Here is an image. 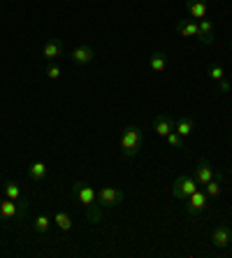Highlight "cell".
<instances>
[{
    "instance_id": "6da1fadb",
    "label": "cell",
    "mask_w": 232,
    "mask_h": 258,
    "mask_svg": "<svg viewBox=\"0 0 232 258\" xmlns=\"http://www.w3.org/2000/svg\"><path fill=\"white\" fill-rule=\"evenodd\" d=\"M72 196L79 200V205H84L86 216L91 223H100L102 221V210L98 203V191L93 186H89L86 181H74L72 184Z\"/></svg>"
},
{
    "instance_id": "7a4b0ae2",
    "label": "cell",
    "mask_w": 232,
    "mask_h": 258,
    "mask_svg": "<svg viewBox=\"0 0 232 258\" xmlns=\"http://www.w3.org/2000/svg\"><path fill=\"white\" fill-rule=\"evenodd\" d=\"M142 144H144V135L139 126H128L121 133V154L125 158H135L142 151Z\"/></svg>"
},
{
    "instance_id": "3957f363",
    "label": "cell",
    "mask_w": 232,
    "mask_h": 258,
    "mask_svg": "<svg viewBox=\"0 0 232 258\" xmlns=\"http://www.w3.org/2000/svg\"><path fill=\"white\" fill-rule=\"evenodd\" d=\"M200 188V184H197L195 177H191V174H179L177 179L172 181V196L177 200H186L188 196H193V193Z\"/></svg>"
},
{
    "instance_id": "277c9868",
    "label": "cell",
    "mask_w": 232,
    "mask_h": 258,
    "mask_svg": "<svg viewBox=\"0 0 232 258\" xmlns=\"http://www.w3.org/2000/svg\"><path fill=\"white\" fill-rule=\"evenodd\" d=\"M28 207H30L28 198L19 200V203H17V200L5 198L3 203H0V221H12V219H17V216L26 214V212H28Z\"/></svg>"
},
{
    "instance_id": "5b68a950",
    "label": "cell",
    "mask_w": 232,
    "mask_h": 258,
    "mask_svg": "<svg viewBox=\"0 0 232 258\" xmlns=\"http://www.w3.org/2000/svg\"><path fill=\"white\" fill-rule=\"evenodd\" d=\"M207 205H209V196H207V191H200L197 188L193 196H188V198L184 200V210H186V214L188 216H200L204 210H207Z\"/></svg>"
},
{
    "instance_id": "8992f818",
    "label": "cell",
    "mask_w": 232,
    "mask_h": 258,
    "mask_svg": "<svg viewBox=\"0 0 232 258\" xmlns=\"http://www.w3.org/2000/svg\"><path fill=\"white\" fill-rule=\"evenodd\" d=\"M123 200H125V193L114 186H102L100 191H98V203H100L102 207H119Z\"/></svg>"
},
{
    "instance_id": "52a82bcc",
    "label": "cell",
    "mask_w": 232,
    "mask_h": 258,
    "mask_svg": "<svg viewBox=\"0 0 232 258\" xmlns=\"http://www.w3.org/2000/svg\"><path fill=\"white\" fill-rule=\"evenodd\" d=\"M211 244L216 249H227L232 244V228L225 223H218L214 230H211Z\"/></svg>"
},
{
    "instance_id": "ba28073f",
    "label": "cell",
    "mask_w": 232,
    "mask_h": 258,
    "mask_svg": "<svg viewBox=\"0 0 232 258\" xmlns=\"http://www.w3.org/2000/svg\"><path fill=\"white\" fill-rule=\"evenodd\" d=\"M93 58H96V49L89 47V44L72 49V54H70V60L74 66H89V63H93Z\"/></svg>"
},
{
    "instance_id": "9c48e42d",
    "label": "cell",
    "mask_w": 232,
    "mask_h": 258,
    "mask_svg": "<svg viewBox=\"0 0 232 258\" xmlns=\"http://www.w3.org/2000/svg\"><path fill=\"white\" fill-rule=\"evenodd\" d=\"M216 174H214V165L207 161V158H202V161L197 163V168H195V179L200 186H207L209 181L214 179Z\"/></svg>"
},
{
    "instance_id": "30bf717a",
    "label": "cell",
    "mask_w": 232,
    "mask_h": 258,
    "mask_svg": "<svg viewBox=\"0 0 232 258\" xmlns=\"http://www.w3.org/2000/svg\"><path fill=\"white\" fill-rule=\"evenodd\" d=\"M186 12L193 17V21L207 19V14H209V3H207V0H186Z\"/></svg>"
},
{
    "instance_id": "8fae6325",
    "label": "cell",
    "mask_w": 232,
    "mask_h": 258,
    "mask_svg": "<svg viewBox=\"0 0 232 258\" xmlns=\"http://www.w3.org/2000/svg\"><path fill=\"white\" fill-rule=\"evenodd\" d=\"M177 33L181 37H188V40H200V26H197V21H191V19H186V21H177Z\"/></svg>"
},
{
    "instance_id": "7c38bea8",
    "label": "cell",
    "mask_w": 232,
    "mask_h": 258,
    "mask_svg": "<svg viewBox=\"0 0 232 258\" xmlns=\"http://www.w3.org/2000/svg\"><path fill=\"white\" fill-rule=\"evenodd\" d=\"M60 54H63V44H60V40H47V44L42 47V58L49 60V63H54Z\"/></svg>"
},
{
    "instance_id": "4fadbf2b",
    "label": "cell",
    "mask_w": 232,
    "mask_h": 258,
    "mask_svg": "<svg viewBox=\"0 0 232 258\" xmlns=\"http://www.w3.org/2000/svg\"><path fill=\"white\" fill-rule=\"evenodd\" d=\"M197 26H200V42L202 44H214L216 37H214V24H211V19H200Z\"/></svg>"
},
{
    "instance_id": "5bb4252c",
    "label": "cell",
    "mask_w": 232,
    "mask_h": 258,
    "mask_svg": "<svg viewBox=\"0 0 232 258\" xmlns=\"http://www.w3.org/2000/svg\"><path fill=\"white\" fill-rule=\"evenodd\" d=\"M153 131H156V135H161V138H167V135L174 131L172 119H170V116H165V114H158V116L153 119Z\"/></svg>"
},
{
    "instance_id": "9a60e30c",
    "label": "cell",
    "mask_w": 232,
    "mask_h": 258,
    "mask_svg": "<svg viewBox=\"0 0 232 258\" xmlns=\"http://www.w3.org/2000/svg\"><path fill=\"white\" fill-rule=\"evenodd\" d=\"M54 226L60 230V233H70L72 230V216L67 214V212H63V210H58V212H54Z\"/></svg>"
},
{
    "instance_id": "2e32d148",
    "label": "cell",
    "mask_w": 232,
    "mask_h": 258,
    "mask_svg": "<svg viewBox=\"0 0 232 258\" xmlns=\"http://www.w3.org/2000/svg\"><path fill=\"white\" fill-rule=\"evenodd\" d=\"M174 131H177L184 140H186V138H191L193 131H195V121L188 119V116H181V119H179L177 123H174Z\"/></svg>"
},
{
    "instance_id": "e0dca14e",
    "label": "cell",
    "mask_w": 232,
    "mask_h": 258,
    "mask_svg": "<svg viewBox=\"0 0 232 258\" xmlns=\"http://www.w3.org/2000/svg\"><path fill=\"white\" fill-rule=\"evenodd\" d=\"M3 193H5V198L10 200H24V191H21V186H19L17 181H5L3 184Z\"/></svg>"
},
{
    "instance_id": "ac0fdd59",
    "label": "cell",
    "mask_w": 232,
    "mask_h": 258,
    "mask_svg": "<svg viewBox=\"0 0 232 258\" xmlns=\"http://www.w3.org/2000/svg\"><path fill=\"white\" fill-rule=\"evenodd\" d=\"M149 68L153 72H165L167 68V56L163 54V51H153V54L149 56Z\"/></svg>"
},
{
    "instance_id": "d6986e66",
    "label": "cell",
    "mask_w": 232,
    "mask_h": 258,
    "mask_svg": "<svg viewBox=\"0 0 232 258\" xmlns=\"http://www.w3.org/2000/svg\"><path fill=\"white\" fill-rule=\"evenodd\" d=\"M54 223V219L49 214H40V216H35V221H33V228H35V233L37 235H47L49 233V226Z\"/></svg>"
},
{
    "instance_id": "ffe728a7",
    "label": "cell",
    "mask_w": 232,
    "mask_h": 258,
    "mask_svg": "<svg viewBox=\"0 0 232 258\" xmlns=\"http://www.w3.org/2000/svg\"><path fill=\"white\" fill-rule=\"evenodd\" d=\"M28 177L33 181H44V179H47V165H44L42 161L33 163V165L28 168Z\"/></svg>"
},
{
    "instance_id": "44dd1931",
    "label": "cell",
    "mask_w": 232,
    "mask_h": 258,
    "mask_svg": "<svg viewBox=\"0 0 232 258\" xmlns=\"http://www.w3.org/2000/svg\"><path fill=\"white\" fill-rule=\"evenodd\" d=\"M220 186H223V179H220V174H218V177H214V179L204 186V191H207L209 198H218V196H220Z\"/></svg>"
},
{
    "instance_id": "7402d4cb",
    "label": "cell",
    "mask_w": 232,
    "mask_h": 258,
    "mask_svg": "<svg viewBox=\"0 0 232 258\" xmlns=\"http://www.w3.org/2000/svg\"><path fill=\"white\" fill-rule=\"evenodd\" d=\"M165 140H167V144H170L172 149H184V147H186V140L181 138V135H179L177 131H172V133H170V135H167Z\"/></svg>"
},
{
    "instance_id": "603a6c76",
    "label": "cell",
    "mask_w": 232,
    "mask_h": 258,
    "mask_svg": "<svg viewBox=\"0 0 232 258\" xmlns=\"http://www.w3.org/2000/svg\"><path fill=\"white\" fill-rule=\"evenodd\" d=\"M209 79H214V82L225 79V68L220 66V63H214V66L209 68Z\"/></svg>"
},
{
    "instance_id": "cb8c5ba5",
    "label": "cell",
    "mask_w": 232,
    "mask_h": 258,
    "mask_svg": "<svg viewBox=\"0 0 232 258\" xmlns=\"http://www.w3.org/2000/svg\"><path fill=\"white\" fill-rule=\"evenodd\" d=\"M44 75H47L49 79H60V66L58 63H49L47 70H44Z\"/></svg>"
},
{
    "instance_id": "d4e9b609",
    "label": "cell",
    "mask_w": 232,
    "mask_h": 258,
    "mask_svg": "<svg viewBox=\"0 0 232 258\" xmlns=\"http://www.w3.org/2000/svg\"><path fill=\"white\" fill-rule=\"evenodd\" d=\"M230 89H232V84H230V79H227V77L218 82V91H220V93H227Z\"/></svg>"
},
{
    "instance_id": "484cf974",
    "label": "cell",
    "mask_w": 232,
    "mask_h": 258,
    "mask_svg": "<svg viewBox=\"0 0 232 258\" xmlns=\"http://www.w3.org/2000/svg\"><path fill=\"white\" fill-rule=\"evenodd\" d=\"M230 49H232V42H230Z\"/></svg>"
}]
</instances>
